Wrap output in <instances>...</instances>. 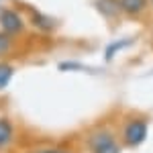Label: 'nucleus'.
Masks as SVG:
<instances>
[{"mask_svg":"<svg viewBox=\"0 0 153 153\" xmlns=\"http://www.w3.org/2000/svg\"><path fill=\"white\" fill-rule=\"evenodd\" d=\"M0 27H2L4 33H8L10 37H14V35H21L25 31V21L16 10L6 8V10L0 12Z\"/></svg>","mask_w":153,"mask_h":153,"instance_id":"7ed1b4c3","label":"nucleus"},{"mask_svg":"<svg viewBox=\"0 0 153 153\" xmlns=\"http://www.w3.org/2000/svg\"><path fill=\"white\" fill-rule=\"evenodd\" d=\"M149 0H120V8L125 14H131V16H137L145 10Z\"/></svg>","mask_w":153,"mask_h":153,"instance_id":"20e7f679","label":"nucleus"},{"mask_svg":"<svg viewBox=\"0 0 153 153\" xmlns=\"http://www.w3.org/2000/svg\"><path fill=\"white\" fill-rule=\"evenodd\" d=\"M127 45H129V41H117V43L108 45V47H106V51H104V59H106V61H110V59L114 57L120 49H125Z\"/></svg>","mask_w":153,"mask_h":153,"instance_id":"6e6552de","label":"nucleus"},{"mask_svg":"<svg viewBox=\"0 0 153 153\" xmlns=\"http://www.w3.org/2000/svg\"><path fill=\"white\" fill-rule=\"evenodd\" d=\"M149 133V125L143 118H129L123 125V141L129 147H139L141 143H145Z\"/></svg>","mask_w":153,"mask_h":153,"instance_id":"f03ea898","label":"nucleus"},{"mask_svg":"<svg viewBox=\"0 0 153 153\" xmlns=\"http://www.w3.org/2000/svg\"><path fill=\"white\" fill-rule=\"evenodd\" d=\"M96 6H98V10L102 12V14H106V16H114L118 12H123L120 0H98Z\"/></svg>","mask_w":153,"mask_h":153,"instance_id":"39448f33","label":"nucleus"},{"mask_svg":"<svg viewBox=\"0 0 153 153\" xmlns=\"http://www.w3.org/2000/svg\"><path fill=\"white\" fill-rule=\"evenodd\" d=\"M37 153H70L68 149H59V147H49V149H39Z\"/></svg>","mask_w":153,"mask_h":153,"instance_id":"9b49d317","label":"nucleus"},{"mask_svg":"<svg viewBox=\"0 0 153 153\" xmlns=\"http://www.w3.org/2000/svg\"><path fill=\"white\" fill-rule=\"evenodd\" d=\"M151 2H153V0H151Z\"/></svg>","mask_w":153,"mask_h":153,"instance_id":"f8f14e48","label":"nucleus"},{"mask_svg":"<svg viewBox=\"0 0 153 153\" xmlns=\"http://www.w3.org/2000/svg\"><path fill=\"white\" fill-rule=\"evenodd\" d=\"M12 76H14V70H12V65L8 63H0V90H4L8 82L12 80Z\"/></svg>","mask_w":153,"mask_h":153,"instance_id":"0eeeda50","label":"nucleus"},{"mask_svg":"<svg viewBox=\"0 0 153 153\" xmlns=\"http://www.w3.org/2000/svg\"><path fill=\"white\" fill-rule=\"evenodd\" d=\"M10 49H12V37L2 31V33H0V57L6 55Z\"/></svg>","mask_w":153,"mask_h":153,"instance_id":"1a4fd4ad","label":"nucleus"},{"mask_svg":"<svg viewBox=\"0 0 153 153\" xmlns=\"http://www.w3.org/2000/svg\"><path fill=\"white\" fill-rule=\"evenodd\" d=\"M59 70L61 71H68V70H84L82 63H61L59 65Z\"/></svg>","mask_w":153,"mask_h":153,"instance_id":"9d476101","label":"nucleus"},{"mask_svg":"<svg viewBox=\"0 0 153 153\" xmlns=\"http://www.w3.org/2000/svg\"><path fill=\"white\" fill-rule=\"evenodd\" d=\"M92 153H120V143L108 129H98L88 139Z\"/></svg>","mask_w":153,"mask_h":153,"instance_id":"f257e3e1","label":"nucleus"},{"mask_svg":"<svg viewBox=\"0 0 153 153\" xmlns=\"http://www.w3.org/2000/svg\"><path fill=\"white\" fill-rule=\"evenodd\" d=\"M12 139V127L8 120L0 118V147H6Z\"/></svg>","mask_w":153,"mask_h":153,"instance_id":"423d86ee","label":"nucleus"}]
</instances>
